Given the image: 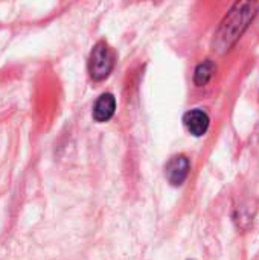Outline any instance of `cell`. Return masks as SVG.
<instances>
[{"label": "cell", "mask_w": 259, "mask_h": 260, "mask_svg": "<svg viewBox=\"0 0 259 260\" xmlns=\"http://www.w3.org/2000/svg\"><path fill=\"white\" fill-rule=\"evenodd\" d=\"M114 66V55L107 43L101 41L98 43L89 58V73L95 81L105 79Z\"/></svg>", "instance_id": "2"}, {"label": "cell", "mask_w": 259, "mask_h": 260, "mask_svg": "<svg viewBox=\"0 0 259 260\" xmlns=\"http://www.w3.org/2000/svg\"><path fill=\"white\" fill-rule=\"evenodd\" d=\"M209 116L206 111L200 110V108H195V110H191L188 111L185 116H183V125L185 128L195 137H202L208 133V128H209Z\"/></svg>", "instance_id": "4"}, {"label": "cell", "mask_w": 259, "mask_h": 260, "mask_svg": "<svg viewBox=\"0 0 259 260\" xmlns=\"http://www.w3.org/2000/svg\"><path fill=\"white\" fill-rule=\"evenodd\" d=\"M255 15V8L249 2H238L232 6V9L227 12L224 20L221 21L215 40H214V47H217L218 52H226L229 50L237 40L243 35V32L247 29L249 23L253 20Z\"/></svg>", "instance_id": "1"}, {"label": "cell", "mask_w": 259, "mask_h": 260, "mask_svg": "<svg viewBox=\"0 0 259 260\" xmlns=\"http://www.w3.org/2000/svg\"><path fill=\"white\" fill-rule=\"evenodd\" d=\"M191 163L186 155H174L165 166V177L171 186H182L188 178Z\"/></svg>", "instance_id": "3"}, {"label": "cell", "mask_w": 259, "mask_h": 260, "mask_svg": "<svg viewBox=\"0 0 259 260\" xmlns=\"http://www.w3.org/2000/svg\"><path fill=\"white\" fill-rule=\"evenodd\" d=\"M214 72H215V64L211 61V59H206L203 61L202 64L197 66L195 69V73H194V82L202 87V85H206L212 76H214Z\"/></svg>", "instance_id": "6"}, {"label": "cell", "mask_w": 259, "mask_h": 260, "mask_svg": "<svg viewBox=\"0 0 259 260\" xmlns=\"http://www.w3.org/2000/svg\"><path fill=\"white\" fill-rule=\"evenodd\" d=\"M116 111V99L111 93H104L98 98L93 107V119L99 123L108 122Z\"/></svg>", "instance_id": "5"}]
</instances>
